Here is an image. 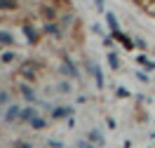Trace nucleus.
<instances>
[{"mask_svg": "<svg viewBox=\"0 0 155 148\" xmlns=\"http://www.w3.org/2000/svg\"><path fill=\"white\" fill-rule=\"evenodd\" d=\"M42 28H45V33H52V35H61V24H57V21H45V26H42Z\"/></svg>", "mask_w": 155, "mask_h": 148, "instance_id": "6e6552de", "label": "nucleus"}, {"mask_svg": "<svg viewBox=\"0 0 155 148\" xmlns=\"http://www.w3.org/2000/svg\"><path fill=\"white\" fill-rule=\"evenodd\" d=\"M19 92L24 94V99H26V101H31V104H33V101L38 99V97H35V92H33V87H28V85H21Z\"/></svg>", "mask_w": 155, "mask_h": 148, "instance_id": "ddd939ff", "label": "nucleus"}, {"mask_svg": "<svg viewBox=\"0 0 155 148\" xmlns=\"http://www.w3.org/2000/svg\"><path fill=\"white\" fill-rule=\"evenodd\" d=\"M106 24H108V28H110V33H115V31H120V24H117V17L113 14V12H106Z\"/></svg>", "mask_w": 155, "mask_h": 148, "instance_id": "9b49d317", "label": "nucleus"}, {"mask_svg": "<svg viewBox=\"0 0 155 148\" xmlns=\"http://www.w3.org/2000/svg\"><path fill=\"white\" fill-rule=\"evenodd\" d=\"M24 73H26V75H28V80H33V78H35V71L31 68L28 64H26V66H24Z\"/></svg>", "mask_w": 155, "mask_h": 148, "instance_id": "5701e85b", "label": "nucleus"}, {"mask_svg": "<svg viewBox=\"0 0 155 148\" xmlns=\"http://www.w3.org/2000/svg\"><path fill=\"white\" fill-rule=\"evenodd\" d=\"M14 59H17L14 52H5V54H2V61H5V64H10V61H14Z\"/></svg>", "mask_w": 155, "mask_h": 148, "instance_id": "aec40b11", "label": "nucleus"}, {"mask_svg": "<svg viewBox=\"0 0 155 148\" xmlns=\"http://www.w3.org/2000/svg\"><path fill=\"white\" fill-rule=\"evenodd\" d=\"M87 141H92V143H97V146H101V143H104L106 139L101 136V132H99V129H92V132L87 134Z\"/></svg>", "mask_w": 155, "mask_h": 148, "instance_id": "4468645a", "label": "nucleus"}, {"mask_svg": "<svg viewBox=\"0 0 155 148\" xmlns=\"http://www.w3.org/2000/svg\"><path fill=\"white\" fill-rule=\"evenodd\" d=\"M45 125H47V122H45V118H40V115H38V118H33V122H31V127H33V129H42Z\"/></svg>", "mask_w": 155, "mask_h": 148, "instance_id": "f3484780", "label": "nucleus"}, {"mask_svg": "<svg viewBox=\"0 0 155 148\" xmlns=\"http://www.w3.org/2000/svg\"><path fill=\"white\" fill-rule=\"evenodd\" d=\"M0 45L2 47H12L14 45V35H12L10 31H0Z\"/></svg>", "mask_w": 155, "mask_h": 148, "instance_id": "f8f14e48", "label": "nucleus"}, {"mask_svg": "<svg viewBox=\"0 0 155 148\" xmlns=\"http://www.w3.org/2000/svg\"><path fill=\"white\" fill-rule=\"evenodd\" d=\"M21 31H24V35H26V40H28L31 45H38V40H40V33H38V28H35L33 24L24 21V24H21Z\"/></svg>", "mask_w": 155, "mask_h": 148, "instance_id": "f257e3e1", "label": "nucleus"}, {"mask_svg": "<svg viewBox=\"0 0 155 148\" xmlns=\"http://www.w3.org/2000/svg\"><path fill=\"white\" fill-rule=\"evenodd\" d=\"M40 12H42V17H45V21H57V10L54 7H49V5H42L40 7Z\"/></svg>", "mask_w": 155, "mask_h": 148, "instance_id": "1a4fd4ad", "label": "nucleus"}, {"mask_svg": "<svg viewBox=\"0 0 155 148\" xmlns=\"http://www.w3.org/2000/svg\"><path fill=\"white\" fill-rule=\"evenodd\" d=\"M94 5H97L99 12H106V7H104V0H94Z\"/></svg>", "mask_w": 155, "mask_h": 148, "instance_id": "cd10ccee", "label": "nucleus"}, {"mask_svg": "<svg viewBox=\"0 0 155 148\" xmlns=\"http://www.w3.org/2000/svg\"><path fill=\"white\" fill-rule=\"evenodd\" d=\"M52 2H57V5H66L68 0H52Z\"/></svg>", "mask_w": 155, "mask_h": 148, "instance_id": "c756f323", "label": "nucleus"}, {"mask_svg": "<svg viewBox=\"0 0 155 148\" xmlns=\"http://www.w3.org/2000/svg\"><path fill=\"white\" fill-rule=\"evenodd\" d=\"M59 24H61V26H71V24H73V14H61V17H59Z\"/></svg>", "mask_w": 155, "mask_h": 148, "instance_id": "a211bd4d", "label": "nucleus"}, {"mask_svg": "<svg viewBox=\"0 0 155 148\" xmlns=\"http://www.w3.org/2000/svg\"><path fill=\"white\" fill-rule=\"evenodd\" d=\"M113 45V35H104V47H110Z\"/></svg>", "mask_w": 155, "mask_h": 148, "instance_id": "a878e982", "label": "nucleus"}, {"mask_svg": "<svg viewBox=\"0 0 155 148\" xmlns=\"http://www.w3.org/2000/svg\"><path fill=\"white\" fill-rule=\"evenodd\" d=\"M10 101V94L7 92H0V104H7Z\"/></svg>", "mask_w": 155, "mask_h": 148, "instance_id": "bb28decb", "label": "nucleus"}, {"mask_svg": "<svg viewBox=\"0 0 155 148\" xmlns=\"http://www.w3.org/2000/svg\"><path fill=\"white\" fill-rule=\"evenodd\" d=\"M85 68H87L89 73L94 75V80H97V87H99V89L104 87V73H101V68H99L97 64H94V61H89V59H87V61H85Z\"/></svg>", "mask_w": 155, "mask_h": 148, "instance_id": "7ed1b4c3", "label": "nucleus"}, {"mask_svg": "<svg viewBox=\"0 0 155 148\" xmlns=\"http://www.w3.org/2000/svg\"><path fill=\"white\" fill-rule=\"evenodd\" d=\"M19 7V0H0V10L5 12H14Z\"/></svg>", "mask_w": 155, "mask_h": 148, "instance_id": "2eb2a0df", "label": "nucleus"}, {"mask_svg": "<svg viewBox=\"0 0 155 148\" xmlns=\"http://www.w3.org/2000/svg\"><path fill=\"white\" fill-rule=\"evenodd\" d=\"M117 97H122V99L129 97V89H127V87H117Z\"/></svg>", "mask_w": 155, "mask_h": 148, "instance_id": "393cba45", "label": "nucleus"}, {"mask_svg": "<svg viewBox=\"0 0 155 148\" xmlns=\"http://www.w3.org/2000/svg\"><path fill=\"white\" fill-rule=\"evenodd\" d=\"M150 139H155V132H153V134H150Z\"/></svg>", "mask_w": 155, "mask_h": 148, "instance_id": "7c9ffc66", "label": "nucleus"}, {"mask_svg": "<svg viewBox=\"0 0 155 148\" xmlns=\"http://www.w3.org/2000/svg\"><path fill=\"white\" fill-rule=\"evenodd\" d=\"M14 148H31V143H26V141H17Z\"/></svg>", "mask_w": 155, "mask_h": 148, "instance_id": "c85d7f7f", "label": "nucleus"}, {"mask_svg": "<svg viewBox=\"0 0 155 148\" xmlns=\"http://www.w3.org/2000/svg\"><path fill=\"white\" fill-rule=\"evenodd\" d=\"M19 115H21V108H19V106H14V104H12L10 108L5 110V120H7V122H14V120H19Z\"/></svg>", "mask_w": 155, "mask_h": 148, "instance_id": "0eeeda50", "label": "nucleus"}, {"mask_svg": "<svg viewBox=\"0 0 155 148\" xmlns=\"http://www.w3.org/2000/svg\"><path fill=\"white\" fill-rule=\"evenodd\" d=\"M59 92H64V94L71 92V82H59Z\"/></svg>", "mask_w": 155, "mask_h": 148, "instance_id": "b1692460", "label": "nucleus"}, {"mask_svg": "<svg viewBox=\"0 0 155 148\" xmlns=\"http://www.w3.org/2000/svg\"><path fill=\"white\" fill-rule=\"evenodd\" d=\"M78 148H97V143H92V141L85 139V141H80V143H78Z\"/></svg>", "mask_w": 155, "mask_h": 148, "instance_id": "4be33fe9", "label": "nucleus"}, {"mask_svg": "<svg viewBox=\"0 0 155 148\" xmlns=\"http://www.w3.org/2000/svg\"><path fill=\"white\" fill-rule=\"evenodd\" d=\"M134 45H136L139 49H143V52H146V47H148V42H146L143 38H134Z\"/></svg>", "mask_w": 155, "mask_h": 148, "instance_id": "6ab92c4d", "label": "nucleus"}, {"mask_svg": "<svg viewBox=\"0 0 155 148\" xmlns=\"http://www.w3.org/2000/svg\"><path fill=\"white\" fill-rule=\"evenodd\" d=\"M106 59H108V66H110L113 71H120V57H117L115 52H108Z\"/></svg>", "mask_w": 155, "mask_h": 148, "instance_id": "dca6fc26", "label": "nucleus"}, {"mask_svg": "<svg viewBox=\"0 0 155 148\" xmlns=\"http://www.w3.org/2000/svg\"><path fill=\"white\" fill-rule=\"evenodd\" d=\"M61 73H64V75H68V78H73V80L80 78V71H78V66L73 64V59H68V57L61 61Z\"/></svg>", "mask_w": 155, "mask_h": 148, "instance_id": "f03ea898", "label": "nucleus"}, {"mask_svg": "<svg viewBox=\"0 0 155 148\" xmlns=\"http://www.w3.org/2000/svg\"><path fill=\"white\" fill-rule=\"evenodd\" d=\"M110 35H113V38H115L117 42H120V45L127 49V52L136 47V45H134V38H129V35H127V33H122V31H115V33H110Z\"/></svg>", "mask_w": 155, "mask_h": 148, "instance_id": "20e7f679", "label": "nucleus"}, {"mask_svg": "<svg viewBox=\"0 0 155 148\" xmlns=\"http://www.w3.org/2000/svg\"><path fill=\"white\" fill-rule=\"evenodd\" d=\"M33 118H38V110L33 108V106H31V108H21V115H19V120L21 122H33Z\"/></svg>", "mask_w": 155, "mask_h": 148, "instance_id": "423d86ee", "label": "nucleus"}, {"mask_svg": "<svg viewBox=\"0 0 155 148\" xmlns=\"http://www.w3.org/2000/svg\"><path fill=\"white\" fill-rule=\"evenodd\" d=\"M75 110H73V106H57V108H52V118L54 120H64L68 118V115H73Z\"/></svg>", "mask_w": 155, "mask_h": 148, "instance_id": "39448f33", "label": "nucleus"}, {"mask_svg": "<svg viewBox=\"0 0 155 148\" xmlns=\"http://www.w3.org/2000/svg\"><path fill=\"white\" fill-rule=\"evenodd\" d=\"M136 64H139L143 71H155V61H148L146 54H139V57H136Z\"/></svg>", "mask_w": 155, "mask_h": 148, "instance_id": "9d476101", "label": "nucleus"}, {"mask_svg": "<svg viewBox=\"0 0 155 148\" xmlns=\"http://www.w3.org/2000/svg\"><path fill=\"white\" fill-rule=\"evenodd\" d=\"M136 80H141V82H148V73H146V71H139V73H136Z\"/></svg>", "mask_w": 155, "mask_h": 148, "instance_id": "412c9836", "label": "nucleus"}]
</instances>
